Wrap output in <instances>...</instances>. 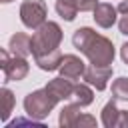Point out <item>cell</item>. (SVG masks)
Returning a JSON list of instances; mask_svg holds the SVG:
<instances>
[{"instance_id": "18", "label": "cell", "mask_w": 128, "mask_h": 128, "mask_svg": "<svg viewBox=\"0 0 128 128\" xmlns=\"http://www.w3.org/2000/svg\"><path fill=\"white\" fill-rule=\"evenodd\" d=\"M76 126H80V128H84V126L92 128V126H96V118L90 116V114H80V118L76 120Z\"/></svg>"}, {"instance_id": "3", "label": "cell", "mask_w": 128, "mask_h": 128, "mask_svg": "<svg viewBox=\"0 0 128 128\" xmlns=\"http://www.w3.org/2000/svg\"><path fill=\"white\" fill-rule=\"evenodd\" d=\"M24 112L32 118V120H44L52 110L54 106L58 104L46 88H40V90H34V92H28L24 96Z\"/></svg>"}, {"instance_id": "12", "label": "cell", "mask_w": 128, "mask_h": 128, "mask_svg": "<svg viewBox=\"0 0 128 128\" xmlns=\"http://www.w3.org/2000/svg\"><path fill=\"white\" fill-rule=\"evenodd\" d=\"M62 56H64V54H62L60 48H58V50H52V52H48V54L34 56V62H36V66H38L40 70H44V72H52V70H58Z\"/></svg>"}, {"instance_id": "6", "label": "cell", "mask_w": 128, "mask_h": 128, "mask_svg": "<svg viewBox=\"0 0 128 128\" xmlns=\"http://www.w3.org/2000/svg\"><path fill=\"white\" fill-rule=\"evenodd\" d=\"M86 68H88V66L84 64V60H82L80 56H76V54H64L62 60H60L58 72H60V76H64V78L80 80V78H84Z\"/></svg>"}, {"instance_id": "14", "label": "cell", "mask_w": 128, "mask_h": 128, "mask_svg": "<svg viewBox=\"0 0 128 128\" xmlns=\"http://www.w3.org/2000/svg\"><path fill=\"white\" fill-rule=\"evenodd\" d=\"M82 108L84 106H90L92 102H94V92H92V88H90V84L88 82H78L76 86H74V96H72Z\"/></svg>"}, {"instance_id": "16", "label": "cell", "mask_w": 128, "mask_h": 128, "mask_svg": "<svg viewBox=\"0 0 128 128\" xmlns=\"http://www.w3.org/2000/svg\"><path fill=\"white\" fill-rule=\"evenodd\" d=\"M112 98L116 100H126L128 102V78L126 76H120L112 82Z\"/></svg>"}, {"instance_id": "20", "label": "cell", "mask_w": 128, "mask_h": 128, "mask_svg": "<svg viewBox=\"0 0 128 128\" xmlns=\"http://www.w3.org/2000/svg\"><path fill=\"white\" fill-rule=\"evenodd\" d=\"M118 30H120V34L128 36V14H124V16L120 18V22H118Z\"/></svg>"}, {"instance_id": "1", "label": "cell", "mask_w": 128, "mask_h": 128, "mask_svg": "<svg viewBox=\"0 0 128 128\" xmlns=\"http://www.w3.org/2000/svg\"><path fill=\"white\" fill-rule=\"evenodd\" d=\"M72 44L94 66H112V62H114L116 52H114L112 40L98 34L94 28H88V26L78 28L72 34Z\"/></svg>"}, {"instance_id": "13", "label": "cell", "mask_w": 128, "mask_h": 128, "mask_svg": "<svg viewBox=\"0 0 128 128\" xmlns=\"http://www.w3.org/2000/svg\"><path fill=\"white\" fill-rule=\"evenodd\" d=\"M118 114H120V108L116 106V98L108 100L106 106L102 108V114H100V122H102V126H106V128H116Z\"/></svg>"}, {"instance_id": "5", "label": "cell", "mask_w": 128, "mask_h": 128, "mask_svg": "<svg viewBox=\"0 0 128 128\" xmlns=\"http://www.w3.org/2000/svg\"><path fill=\"white\" fill-rule=\"evenodd\" d=\"M46 14H48V8L44 0H24L20 4V20L30 30L40 28L46 22Z\"/></svg>"}, {"instance_id": "23", "label": "cell", "mask_w": 128, "mask_h": 128, "mask_svg": "<svg viewBox=\"0 0 128 128\" xmlns=\"http://www.w3.org/2000/svg\"><path fill=\"white\" fill-rule=\"evenodd\" d=\"M2 4H10V2H14V0H0Z\"/></svg>"}, {"instance_id": "11", "label": "cell", "mask_w": 128, "mask_h": 128, "mask_svg": "<svg viewBox=\"0 0 128 128\" xmlns=\"http://www.w3.org/2000/svg\"><path fill=\"white\" fill-rule=\"evenodd\" d=\"M80 114H82V106L78 102L64 104V108L60 110V116H58V124L62 128H72V126H76V120L80 118Z\"/></svg>"}, {"instance_id": "9", "label": "cell", "mask_w": 128, "mask_h": 128, "mask_svg": "<svg viewBox=\"0 0 128 128\" xmlns=\"http://www.w3.org/2000/svg\"><path fill=\"white\" fill-rule=\"evenodd\" d=\"M92 18L94 22L100 26V28H112L114 22H116V14H118V8H114L112 4L108 2H98L96 8L92 10Z\"/></svg>"}, {"instance_id": "22", "label": "cell", "mask_w": 128, "mask_h": 128, "mask_svg": "<svg viewBox=\"0 0 128 128\" xmlns=\"http://www.w3.org/2000/svg\"><path fill=\"white\" fill-rule=\"evenodd\" d=\"M118 12H120V14H128V0H120V4H118Z\"/></svg>"}, {"instance_id": "4", "label": "cell", "mask_w": 128, "mask_h": 128, "mask_svg": "<svg viewBox=\"0 0 128 128\" xmlns=\"http://www.w3.org/2000/svg\"><path fill=\"white\" fill-rule=\"evenodd\" d=\"M0 68L4 72V80L6 82H18V80H24L30 72V64L26 58L22 56H10L8 50H0Z\"/></svg>"}, {"instance_id": "15", "label": "cell", "mask_w": 128, "mask_h": 128, "mask_svg": "<svg viewBox=\"0 0 128 128\" xmlns=\"http://www.w3.org/2000/svg\"><path fill=\"white\" fill-rule=\"evenodd\" d=\"M54 8H56L58 16H60V18H64L66 22H72V20L76 18V14L80 12L72 0H56V6H54Z\"/></svg>"}, {"instance_id": "17", "label": "cell", "mask_w": 128, "mask_h": 128, "mask_svg": "<svg viewBox=\"0 0 128 128\" xmlns=\"http://www.w3.org/2000/svg\"><path fill=\"white\" fill-rule=\"evenodd\" d=\"M0 94H2V104H4V108H2V120L4 122H8V118H10V114H12V110H14V94H12V90H8L6 86L0 90Z\"/></svg>"}, {"instance_id": "21", "label": "cell", "mask_w": 128, "mask_h": 128, "mask_svg": "<svg viewBox=\"0 0 128 128\" xmlns=\"http://www.w3.org/2000/svg\"><path fill=\"white\" fill-rule=\"evenodd\" d=\"M120 56H122L124 64H128V42H124V44L120 46Z\"/></svg>"}, {"instance_id": "10", "label": "cell", "mask_w": 128, "mask_h": 128, "mask_svg": "<svg viewBox=\"0 0 128 128\" xmlns=\"http://www.w3.org/2000/svg\"><path fill=\"white\" fill-rule=\"evenodd\" d=\"M8 48H10V54L26 58L28 54H32V36H28L26 32H16L10 38Z\"/></svg>"}, {"instance_id": "7", "label": "cell", "mask_w": 128, "mask_h": 128, "mask_svg": "<svg viewBox=\"0 0 128 128\" xmlns=\"http://www.w3.org/2000/svg\"><path fill=\"white\" fill-rule=\"evenodd\" d=\"M74 80L70 78H64V76H58V78H52L44 88L48 90V94L56 100V102H62V100H70L74 96Z\"/></svg>"}, {"instance_id": "2", "label": "cell", "mask_w": 128, "mask_h": 128, "mask_svg": "<svg viewBox=\"0 0 128 128\" xmlns=\"http://www.w3.org/2000/svg\"><path fill=\"white\" fill-rule=\"evenodd\" d=\"M60 42H62L60 24L52 22V20H46L32 34V56H40V54H48L52 50H58Z\"/></svg>"}, {"instance_id": "19", "label": "cell", "mask_w": 128, "mask_h": 128, "mask_svg": "<svg viewBox=\"0 0 128 128\" xmlns=\"http://www.w3.org/2000/svg\"><path fill=\"white\" fill-rule=\"evenodd\" d=\"M116 128H128V110H120V114H118V122H116Z\"/></svg>"}, {"instance_id": "8", "label": "cell", "mask_w": 128, "mask_h": 128, "mask_svg": "<svg viewBox=\"0 0 128 128\" xmlns=\"http://www.w3.org/2000/svg\"><path fill=\"white\" fill-rule=\"evenodd\" d=\"M110 78H112V66H94V64H90L86 68V74H84V80L100 92L106 90Z\"/></svg>"}]
</instances>
